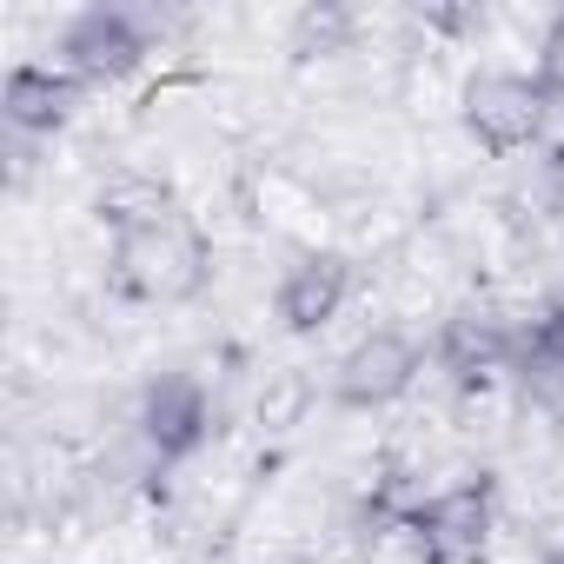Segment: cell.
I'll use <instances>...</instances> for the list:
<instances>
[{
	"instance_id": "9c48e42d",
	"label": "cell",
	"mask_w": 564,
	"mask_h": 564,
	"mask_svg": "<svg viewBox=\"0 0 564 564\" xmlns=\"http://www.w3.org/2000/svg\"><path fill=\"white\" fill-rule=\"evenodd\" d=\"M538 74L551 80V94H564V21L544 34V61H538Z\"/></svg>"
},
{
	"instance_id": "277c9868",
	"label": "cell",
	"mask_w": 564,
	"mask_h": 564,
	"mask_svg": "<svg viewBox=\"0 0 564 564\" xmlns=\"http://www.w3.org/2000/svg\"><path fill=\"white\" fill-rule=\"evenodd\" d=\"M419 372H425V352H419L399 326H379V333H366V339L339 359L333 392H339V405H352V412H379V405L405 399Z\"/></svg>"
},
{
	"instance_id": "ba28073f",
	"label": "cell",
	"mask_w": 564,
	"mask_h": 564,
	"mask_svg": "<svg viewBox=\"0 0 564 564\" xmlns=\"http://www.w3.org/2000/svg\"><path fill=\"white\" fill-rule=\"evenodd\" d=\"M80 107V80L54 61H21L0 87V113H8L14 133H61Z\"/></svg>"
},
{
	"instance_id": "30bf717a",
	"label": "cell",
	"mask_w": 564,
	"mask_h": 564,
	"mask_svg": "<svg viewBox=\"0 0 564 564\" xmlns=\"http://www.w3.org/2000/svg\"><path fill=\"white\" fill-rule=\"evenodd\" d=\"M544 564H564V544H551V551H544Z\"/></svg>"
},
{
	"instance_id": "7a4b0ae2",
	"label": "cell",
	"mask_w": 564,
	"mask_h": 564,
	"mask_svg": "<svg viewBox=\"0 0 564 564\" xmlns=\"http://www.w3.org/2000/svg\"><path fill=\"white\" fill-rule=\"evenodd\" d=\"M551 80L544 74H524V67H478L471 80H465V94H458V107H465V127H471V140L485 147V153H518V147H531L538 133H544V120H551Z\"/></svg>"
},
{
	"instance_id": "6da1fadb",
	"label": "cell",
	"mask_w": 564,
	"mask_h": 564,
	"mask_svg": "<svg viewBox=\"0 0 564 564\" xmlns=\"http://www.w3.org/2000/svg\"><path fill=\"white\" fill-rule=\"evenodd\" d=\"M113 246H107V279L127 293V300H147V306H173V300H193L206 286V265H213V246L206 232L147 199V206H113Z\"/></svg>"
},
{
	"instance_id": "8992f818",
	"label": "cell",
	"mask_w": 564,
	"mask_h": 564,
	"mask_svg": "<svg viewBox=\"0 0 564 564\" xmlns=\"http://www.w3.org/2000/svg\"><path fill=\"white\" fill-rule=\"evenodd\" d=\"M140 61H147V34H140L133 14H120V8H87V14L61 34V67H67L80 87L127 80Z\"/></svg>"
},
{
	"instance_id": "52a82bcc",
	"label": "cell",
	"mask_w": 564,
	"mask_h": 564,
	"mask_svg": "<svg viewBox=\"0 0 564 564\" xmlns=\"http://www.w3.org/2000/svg\"><path fill=\"white\" fill-rule=\"evenodd\" d=\"M140 425H147V438H153L160 458H193L213 438V399H206V386L193 372H160L147 386Z\"/></svg>"
},
{
	"instance_id": "3957f363",
	"label": "cell",
	"mask_w": 564,
	"mask_h": 564,
	"mask_svg": "<svg viewBox=\"0 0 564 564\" xmlns=\"http://www.w3.org/2000/svg\"><path fill=\"white\" fill-rule=\"evenodd\" d=\"M419 564H485L491 544V478H465L405 511Z\"/></svg>"
},
{
	"instance_id": "5b68a950",
	"label": "cell",
	"mask_w": 564,
	"mask_h": 564,
	"mask_svg": "<svg viewBox=\"0 0 564 564\" xmlns=\"http://www.w3.org/2000/svg\"><path fill=\"white\" fill-rule=\"evenodd\" d=\"M346 300H352V259L333 252V246H313V252H300L286 272H279V286H272V319L306 339V333L333 326Z\"/></svg>"
}]
</instances>
